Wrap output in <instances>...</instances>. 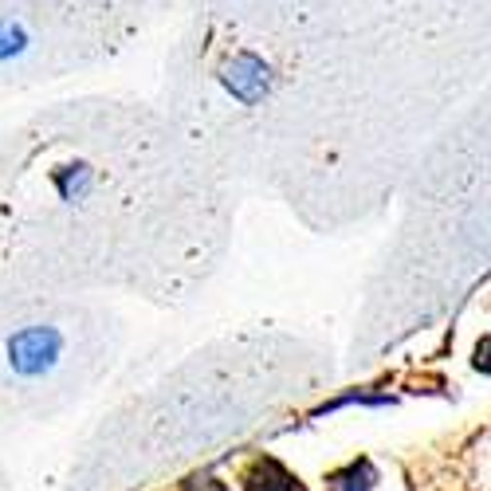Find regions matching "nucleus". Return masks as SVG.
Listing matches in <instances>:
<instances>
[{
    "mask_svg": "<svg viewBox=\"0 0 491 491\" xmlns=\"http://www.w3.org/2000/svg\"><path fill=\"white\" fill-rule=\"evenodd\" d=\"M20 40L24 35L12 28V24H0V59H8L12 51H20Z\"/></svg>",
    "mask_w": 491,
    "mask_h": 491,
    "instance_id": "nucleus-4",
    "label": "nucleus"
},
{
    "mask_svg": "<svg viewBox=\"0 0 491 491\" xmlns=\"http://www.w3.org/2000/svg\"><path fill=\"white\" fill-rule=\"evenodd\" d=\"M472 366L484 370V374H491V334L476 347V358H472Z\"/></svg>",
    "mask_w": 491,
    "mask_h": 491,
    "instance_id": "nucleus-5",
    "label": "nucleus"
},
{
    "mask_svg": "<svg viewBox=\"0 0 491 491\" xmlns=\"http://www.w3.org/2000/svg\"><path fill=\"white\" fill-rule=\"evenodd\" d=\"M8 354H12L8 362H16L24 374H35V370L51 366V358L59 354V339L51 331H43V326H32V331H24L20 339L8 347Z\"/></svg>",
    "mask_w": 491,
    "mask_h": 491,
    "instance_id": "nucleus-1",
    "label": "nucleus"
},
{
    "mask_svg": "<svg viewBox=\"0 0 491 491\" xmlns=\"http://www.w3.org/2000/svg\"><path fill=\"white\" fill-rule=\"evenodd\" d=\"M244 491H307L299 484V476H291L279 460L263 456L248 468V476H244Z\"/></svg>",
    "mask_w": 491,
    "mask_h": 491,
    "instance_id": "nucleus-2",
    "label": "nucleus"
},
{
    "mask_svg": "<svg viewBox=\"0 0 491 491\" xmlns=\"http://www.w3.org/2000/svg\"><path fill=\"white\" fill-rule=\"evenodd\" d=\"M374 484H378V468L366 456L350 460L347 468H339V472L326 476V491H370Z\"/></svg>",
    "mask_w": 491,
    "mask_h": 491,
    "instance_id": "nucleus-3",
    "label": "nucleus"
}]
</instances>
